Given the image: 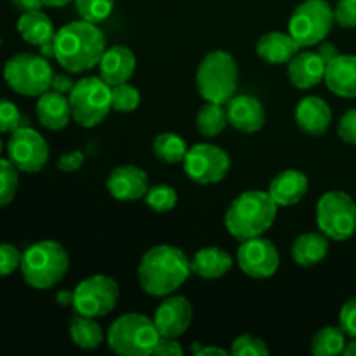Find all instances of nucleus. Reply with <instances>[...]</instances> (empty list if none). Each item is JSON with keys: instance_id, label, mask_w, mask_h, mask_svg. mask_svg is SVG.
I'll return each mask as SVG.
<instances>
[{"instance_id": "f257e3e1", "label": "nucleus", "mask_w": 356, "mask_h": 356, "mask_svg": "<svg viewBox=\"0 0 356 356\" xmlns=\"http://www.w3.org/2000/svg\"><path fill=\"white\" fill-rule=\"evenodd\" d=\"M191 275V259L179 247L162 243L146 250L138 266L139 287L152 298L174 294Z\"/></svg>"}, {"instance_id": "f03ea898", "label": "nucleus", "mask_w": 356, "mask_h": 356, "mask_svg": "<svg viewBox=\"0 0 356 356\" xmlns=\"http://www.w3.org/2000/svg\"><path fill=\"white\" fill-rule=\"evenodd\" d=\"M54 45V59L63 70L68 73H83L99 65L106 51V38L96 23L79 19L56 31Z\"/></svg>"}, {"instance_id": "7ed1b4c3", "label": "nucleus", "mask_w": 356, "mask_h": 356, "mask_svg": "<svg viewBox=\"0 0 356 356\" xmlns=\"http://www.w3.org/2000/svg\"><path fill=\"white\" fill-rule=\"evenodd\" d=\"M278 205L268 191L249 190L233 198L225 216L229 235L238 242L263 236L273 226Z\"/></svg>"}, {"instance_id": "20e7f679", "label": "nucleus", "mask_w": 356, "mask_h": 356, "mask_svg": "<svg viewBox=\"0 0 356 356\" xmlns=\"http://www.w3.org/2000/svg\"><path fill=\"white\" fill-rule=\"evenodd\" d=\"M70 270V256L54 240H40L26 247L21 256L23 280L37 291H49L65 278Z\"/></svg>"}, {"instance_id": "39448f33", "label": "nucleus", "mask_w": 356, "mask_h": 356, "mask_svg": "<svg viewBox=\"0 0 356 356\" xmlns=\"http://www.w3.org/2000/svg\"><path fill=\"white\" fill-rule=\"evenodd\" d=\"M195 82L204 101L226 104L236 96L240 82L238 65L229 52L212 51L198 65Z\"/></svg>"}, {"instance_id": "423d86ee", "label": "nucleus", "mask_w": 356, "mask_h": 356, "mask_svg": "<svg viewBox=\"0 0 356 356\" xmlns=\"http://www.w3.org/2000/svg\"><path fill=\"white\" fill-rule=\"evenodd\" d=\"M160 341L155 322L143 313H125L110 325L106 344L120 356H149Z\"/></svg>"}, {"instance_id": "0eeeda50", "label": "nucleus", "mask_w": 356, "mask_h": 356, "mask_svg": "<svg viewBox=\"0 0 356 356\" xmlns=\"http://www.w3.org/2000/svg\"><path fill=\"white\" fill-rule=\"evenodd\" d=\"M52 76L54 70L49 59L33 52H19L3 66V80L19 96H42L51 89Z\"/></svg>"}, {"instance_id": "6e6552de", "label": "nucleus", "mask_w": 356, "mask_h": 356, "mask_svg": "<svg viewBox=\"0 0 356 356\" xmlns=\"http://www.w3.org/2000/svg\"><path fill=\"white\" fill-rule=\"evenodd\" d=\"M68 99L73 120L86 129L103 124L104 118L113 110L111 87L101 76L80 79L68 94Z\"/></svg>"}, {"instance_id": "1a4fd4ad", "label": "nucleus", "mask_w": 356, "mask_h": 356, "mask_svg": "<svg viewBox=\"0 0 356 356\" xmlns=\"http://www.w3.org/2000/svg\"><path fill=\"white\" fill-rule=\"evenodd\" d=\"M336 17L327 0H305L289 17V33L302 49L322 44L332 31Z\"/></svg>"}, {"instance_id": "9d476101", "label": "nucleus", "mask_w": 356, "mask_h": 356, "mask_svg": "<svg viewBox=\"0 0 356 356\" xmlns=\"http://www.w3.org/2000/svg\"><path fill=\"white\" fill-rule=\"evenodd\" d=\"M316 226L334 242L351 238L356 232V202L341 190L323 193L316 204Z\"/></svg>"}, {"instance_id": "9b49d317", "label": "nucleus", "mask_w": 356, "mask_h": 356, "mask_svg": "<svg viewBox=\"0 0 356 356\" xmlns=\"http://www.w3.org/2000/svg\"><path fill=\"white\" fill-rule=\"evenodd\" d=\"M120 298L118 284L108 275H92L80 282L73 291L72 306L75 313L101 318L111 313Z\"/></svg>"}, {"instance_id": "f8f14e48", "label": "nucleus", "mask_w": 356, "mask_h": 356, "mask_svg": "<svg viewBox=\"0 0 356 356\" xmlns=\"http://www.w3.org/2000/svg\"><path fill=\"white\" fill-rule=\"evenodd\" d=\"M183 167L186 176L195 183L216 184L228 176L232 160L221 146L198 143L188 149Z\"/></svg>"}, {"instance_id": "ddd939ff", "label": "nucleus", "mask_w": 356, "mask_h": 356, "mask_svg": "<svg viewBox=\"0 0 356 356\" xmlns=\"http://www.w3.org/2000/svg\"><path fill=\"white\" fill-rule=\"evenodd\" d=\"M7 159L19 172H40L49 162V145L40 132L30 125H23L10 132L7 141Z\"/></svg>"}, {"instance_id": "4468645a", "label": "nucleus", "mask_w": 356, "mask_h": 356, "mask_svg": "<svg viewBox=\"0 0 356 356\" xmlns=\"http://www.w3.org/2000/svg\"><path fill=\"white\" fill-rule=\"evenodd\" d=\"M236 263L243 275L256 280L271 278L280 268V254L271 240L263 236L249 238L240 242L236 252Z\"/></svg>"}, {"instance_id": "2eb2a0df", "label": "nucleus", "mask_w": 356, "mask_h": 356, "mask_svg": "<svg viewBox=\"0 0 356 356\" xmlns=\"http://www.w3.org/2000/svg\"><path fill=\"white\" fill-rule=\"evenodd\" d=\"M193 306L184 296H165L155 309L153 322L160 337H176L179 339L193 322Z\"/></svg>"}, {"instance_id": "dca6fc26", "label": "nucleus", "mask_w": 356, "mask_h": 356, "mask_svg": "<svg viewBox=\"0 0 356 356\" xmlns=\"http://www.w3.org/2000/svg\"><path fill=\"white\" fill-rule=\"evenodd\" d=\"M148 176L136 165L115 167L106 179V190L115 200L134 202L139 200L148 191Z\"/></svg>"}, {"instance_id": "f3484780", "label": "nucleus", "mask_w": 356, "mask_h": 356, "mask_svg": "<svg viewBox=\"0 0 356 356\" xmlns=\"http://www.w3.org/2000/svg\"><path fill=\"white\" fill-rule=\"evenodd\" d=\"M225 106L228 113V124L236 131L254 134L266 124V111L257 97L245 96V94L233 96Z\"/></svg>"}, {"instance_id": "a211bd4d", "label": "nucleus", "mask_w": 356, "mask_h": 356, "mask_svg": "<svg viewBox=\"0 0 356 356\" xmlns=\"http://www.w3.org/2000/svg\"><path fill=\"white\" fill-rule=\"evenodd\" d=\"M327 63L318 51H299L287 63L289 82L302 90L313 89L325 79Z\"/></svg>"}, {"instance_id": "6ab92c4d", "label": "nucleus", "mask_w": 356, "mask_h": 356, "mask_svg": "<svg viewBox=\"0 0 356 356\" xmlns=\"http://www.w3.org/2000/svg\"><path fill=\"white\" fill-rule=\"evenodd\" d=\"M330 122H332V110L322 97L306 96L296 106V124L302 134L320 138L329 131Z\"/></svg>"}, {"instance_id": "aec40b11", "label": "nucleus", "mask_w": 356, "mask_h": 356, "mask_svg": "<svg viewBox=\"0 0 356 356\" xmlns=\"http://www.w3.org/2000/svg\"><path fill=\"white\" fill-rule=\"evenodd\" d=\"M99 76L110 87L125 83L132 79L136 72V56L127 45H111L106 47L99 61Z\"/></svg>"}, {"instance_id": "412c9836", "label": "nucleus", "mask_w": 356, "mask_h": 356, "mask_svg": "<svg viewBox=\"0 0 356 356\" xmlns=\"http://www.w3.org/2000/svg\"><path fill=\"white\" fill-rule=\"evenodd\" d=\"M309 188L308 176L298 169H287L277 174L270 183L268 193L277 202L278 207L298 205L306 197Z\"/></svg>"}, {"instance_id": "4be33fe9", "label": "nucleus", "mask_w": 356, "mask_h": 356, "mask_svg": "<svg viewBox=\"0 0 356 356\" xmlns=\"http://www.w3.org/2000/svg\"><path fill=\"white\" fill-rule=\"evenodd\" d=\"M35 111H37V118L42 127L49 131H63L70 124V120H73L68 96L52 89L38 96Z\"/></svg>"}, {"instance_id": "5701e85b", "label": "nucleus", "mask_w": 356, "mask_h": 356, "mask_svg": "<svg viewBox=\"0 0 356 356\" xmlns=\"http://www.w3.org/2000/svg\"><path fill=\"white\" fill-rule=\"evenodd\" d=\"M323 82L336 96L356 97V56L339 54L327 63Z\"/></svg>"}, {"instance_id": "b1692460", "label": "nucleus", "mask_w": 356, "mask_h": 356, "mask_svg": "<svg viewBox=\"0 0 356 356\" xmlns=\"http://www.w3.org/2000/svg\"><path fill=\"white\" fill-rule=\"evenodd\" d=\"M301 49V45L291 37L289 31L287 33H282V31L264 33L256 44L257 56L268 65H287Z\"/></svg>"}, {"instance_id": "393cba45", "label": "nucleus", "mask_w": 356, "mask_h": 356, "mask_svg": "<svg viewBox=\"0 0 356 356\" xmlns=\"http://www.w3.org/2000/svg\"><path fill=\"white\" fill-rule=\"evenodd\" d=\"M233 256L219 247H204L191 257V273L204 280H218L229 273Z\"/></svg>"}, {"instance_id": "a878e982", "label": "nucleus", "mask_w": 356, "mask_h": 356, "mask_svg": "<svg viewBox=\"0 0 356 356\" xmlns=\"http://www.w3.org/2000/svg\"><path fill=\"white\" fill-rule=\"evenodd\" d=\"M329 236L323 235L322 232L301 233L292 243L291 256L296 264L309 268L325 259L329 254Z\"/></svg>"}, {"instance_id": "bb28decb", "label": "nucleus", "mask_w": 356, "mask_h": 356, "mask_svg": "<svg viewBox=\"0 0 356 356\" xmlns=\"http://www.w3.org/2000/svg\"><path fill=\"white\" fill-rule=\"evenodd\" d=\"M17 33L21 35L26 44L33 47H42L47 42L54 40L56 30L51 17L40 10H30V13H21L17 19Z\"/></svg>"}, {"instance_id": "cd10ccee", "label": "nucleus", "mask_w": 356, "mask_h": 356, "mask_svg": "<svg viewBox=\"0 0 356 356\" xmlns=\"http://www.w3.org/2000/svg\"><path fill=\"white\" fill-rule=\"evenodd\" d=\"M70 339L80 350H96L103 344L104 334L96 318L86 315H79L75 313L72 320H70Z\"/></svg>"}, {"instance_id": "c85d7f7f", "label": "nucleus", "mask_w": 356, "mask_h": 356, "mask_svg": "<svg viewBox=\"0 0 356 356\" xmlns=\"http://www.w3.org/2000/svg\"><path fill=\"white\" fill-rule=\"evenodd\" d=\"M188 149L190 146L176 132H162L153 139V153L160 162L167 163V165L183 163Z\"/></svg>"}, {"instance_id": "c756f323", "label": "nucleus", "mask_w": 356, "mask_h": 356, "mask_svg": "<svg viewBox=\"0 0 356 356\" xmlns=\"http://www.w3.org/2000/svg\"><path fill=\"white\" fill-rule=\"evenodd\" d=\"M228 124L226 106L221 103L205 101L197 113V129L204 138H216L221 134Z\"/></svg>"}, {"instance_id": "7c9ffc66", "label": "nucleus", "mask_w": 356, "mask_h": 356, "mask_svg": "<svg viewBox=\"0 0 356 356\" xmlns=\"http://www.w3.org/2000/svg\"><path fill=\"white\" fill-rule=\"evenodd\" d=\"M346 348V332L339 327H323L313 336L312 353L315 356H336L343 355Z\"/></svg>"}, {"instance_id": "2f4dec72", "label": "nucleus", "mask_w": 356, "mask_h": 356, "mask_svg": "<svg viewBox=\"0 0 356 356\" xmlns=\"http://www.w3.org/2000/svg\"><path fill=\"white\" fill-rule=\"evenodd\" d=\"M19 186V170L9 159H0V209L13 204Z\"/></svg>"}, {"instance_id": "473e14b6", "label": "nucleus", "mask_w": 356, "mask_h": 356, "mask_svg": "<svg viewBox=\"0 0 356 356\" xmlns=\"http://www.w3.org/2000/svg\"><path fill=\"white\" fill-rule=\"evenodd\" d=\"M141 104V92L129 82L111 87V108L120 113H131Z\"/></svg>"}, {"instance_id": "72a5a7b5", "label": "nucleus", "mask_w": 356, "mask_h": 356, "mask_svg": "<svg viewBox=\"0 0 356 356\" xmlns=\"http://www.w3.org/2000/svg\"><path fill=\"white\" fill-rule=\"evenodd\" d=\"M145 202L152 211L169 212L177 204V191L169 184H153L145 195Z\"/></svg>"}, {"instance_id": "f704fd0d", "label": "nucleus", "mask_w": 356, "mask_h": 356, "mask_svg": "<svg viewBox=\"0 0 356 356\" xmlns=\"http://www.w3.org/2000/svg\"><path fill=\"white\" fill-rule=\"evenodd\" d=\"M75 7L80 19L99 24L113 13L115 0H75Z\"/></svg>"}, {"instance_id": "c9c22d12", "label": "nucleus", "mask_w": 356, "mask_h": 356, "mask_svg": "<svg viewBox=\"0 0 356 356\" xmlns=\"http://www.w3.org/2000/svg\"><path fill=\"white\" fill-rule=\"evenodd\" d=\"M229 353L235 356H268L270 355V348L266 346V343L261 337L242 334V336L233 339Z\"/></svg>"}, {"instance_id": "e433bc0d", "label": "nucleus", "mask_w": 356, "mask_h": 356, "mask_svg": "<svg viewBox=\"0 0 356 356\" xmlns=\"http://www.w3.org/2000/svg\"><path fill=\"white\" fill-rule=\"evenodd\" d=\"M23 125H28V118L21 115V111L17 110L13 101L0 97V134L14 132Z\"/></svg>"}, {"instance_id": "4c0bfd02", "label": "nucleus", "mask_w": 356, "mask_h": 356, "mask_svg": "<svg viewBox=\"0 0 356 356\" xmlns=\"http://www.w3.org/2000/svg\"><path fill=\"white\" fill-rule=\"evenodd\" d=\"M21 256H23V252H19L16 245L0 242V278L9 277L19 268Z\"/></svg>"}, {"instance_id": "58836bf2", "label": "nucleus", "mask_w": 356, "mask_h": 356, "mask_svg": "<svg viewBox=\"0 0 356 356\" xmlns=\"http://www.w3.org/2000/svg\"><path fill=\"white\" fill-rule=\"evenodd\" d=\"M336 23L343 28H356V0H339L334 7Z\"/></svg>"}, {"instance_id": "ea45409f", "label": "nucleus", "mask_w": 356, "mask_h": 356, "mask_svg": "<svg viewBox=\"0 0 356 356\" xmlns=\"http://www.w3.org/2000/svg\"><path fill=\"white\" fill-rule=\"evenodd\" d=\"M337 134L348 145L356 146V108L348 110L337 125Z\"/></svg>"}, {"instance_id": "a19ab883", "label": "nucleus", "mask_w": 356, "mask_h": 356, "mask_svg": "<svg viewBox=\"0 0 356 356\" xmlns=\"http://www.w3.org/2000/svg\"><path fill=\"white\" fill-rule=\"evenodd\" d=\"M339 325L346 336L356 337V296L344 302L339 313Z\"/></svg>"}, {"instance_id": "79ce46f5", "label": "nucleus", "mask_w": 356, "mask_h": 356, "mask_svg": "<svg viewBox=\"0 0 356 356\" xmlns=\"http://www.w3.org/2000/svg\"><path fill=\"white\" fill-rule=\"evenodd\" d=\"M83 162H86V155L80 149H73V152L63 153L58 160V169L63 172H76L82 169Z\"/></svg>"}, {"instance_id": "37998d69", "label": "nucleus", "mask_w": 356, "mask_h": 356, "mask_svg": "<svg viewBox=\"0 0 356 356\" xmlns=\"http://www.w3.org/2000/svg\"><path fill=\"white\" fill-rule=\"evenodd\" d=\"M184 353L183 346L176 337H160L153 355L156 356H181Z\"/></svg>"}, {"instance_id": "c03bdc74", "label": "nucleus", "mask_w": 356, "mask_h": 356, "mask_svg": "<svg viewBox=\"0 0 356 356\" xmlns=\"http://www.w3.org/2000/svg\"><path fill=\"white\" fill-rule=\"evenodd\" d=\"M73 87H75V82L72 80V76L66 75V73H54V76H52V83H51L52 90L68 96V94L72 92Z\"/></svg>"}, {"instance_id": "a18cd8bd", "label": "nucleus", "mask_w": 356, "mask_h": 356, "mask_svg": "<svg viewBox=\"0 0 356 356\" xmlns=\"http://www.w3.org/2000/svg\"><path fill=\"white\" fill-rule=\"evenodd\" d=\"M13 6L19 13H30V10H40L45 6L44 0H10Z\"/></svg>"}, {"instance_id": "49530a36", "label": "nucleus", "mask_w": 356, "mask_h": 356, "mask_svg": "<svg viewBox=\"0 0 356 356\" xmlns=\"http://www.w3.org/2000/svg\"><path fill=\"white\" fill-rule=\"evenodd\" d=\"M191 351H193V353L198 355V356H205V355L228 356V355H232L229 351L222 350V348H219V346H197V348H191Z\"/></svg>"}, {"instance_id": "de8ad7c7", "label": "nucleus", "mask_w": 356, "mask_h": 356, "mask_svg": "<svg viewBox=\"0 0 356 356\" xmlns=\"http://www.w3.org/2000/svg\"><path fill=\"white\" fill-rule=\"evenodd\" d=\"M318 52H320V56H322V58L325 59V63L332 61L334 58H337V56H339V52H337V47H336V45H334V44H329V42H325V44L320 45Z\"/></svg>"}, {"instance_id": "09e8293b", "label": "nucleus", "mask_w": 356, "mask_h": 356, "mask_svg": "<svg viewBox=\"0 0 356 356\" xmlns=\"http://www.w3.org/2000/svg\"><path fill=\"white\" fill-rule=\"evenodd\" d=\"M70 2H75V0H44L45 7H54V9H59V7L68 6Z\"/></svg>"}, {"instance_id": "8fccbe9b", "label": "nucleus", "mask_w": 356, "mask_h": 356, "mask_svg": "<svg viewBox=\"0 0 356 356\" xmlns=\"http://www.w3.org/2000/svg\"><path fill=\"white\" fill-rule=\"evenodd\" d=\"M344 356H356V337H351L350 343H346V348L343 351Z\"/></svg>"}, {"instance_id": "3c124183", "label": "nucleus", "mask_w": 356, "mask_h": 356, "mask_svg": "<svg viewBox=\"0 0 356 356\" xmlns=\"http://www.w3.org/2000/svg\"><path fill=\"white\" fill-rule=\"evenodd\" d=\"M58 301H59V305H72L73 292H59Z\"/></svg>"}, {"instance_id": "603ef678", "label": "nucleus", "mask_w": 356, "mask_h": 356, "mask_svg": "<svg viewBox=\"0 0 356 356\" xmlns=\"http://www.w3.org/2000/svg\"><path fill=\"white\" fill-rule=\"evenodd\" d=\"M2 148H3V145H2V139H0V153H2Z\"/></svg>"}]
</instances>
